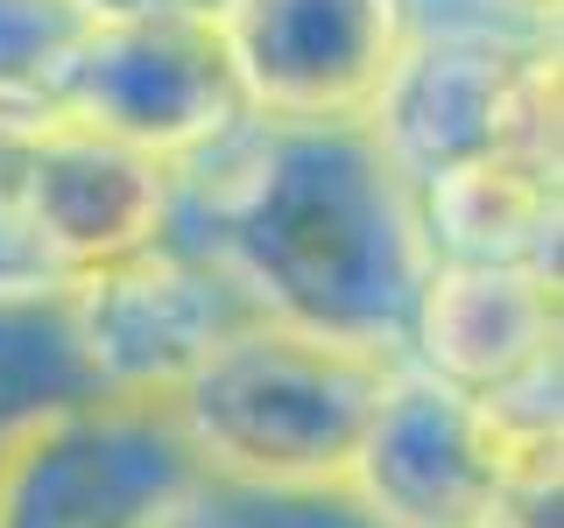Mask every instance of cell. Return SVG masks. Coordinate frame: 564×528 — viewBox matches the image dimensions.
Instances as JSON below:
<instances>
[{"mask_svg": "<svg viewBox=\"0 0 564 528\" xmlns=\"http://www.w3.org/2000/svg\"><path fill=\"white\" fill-rule=\"evenodd\" d=\"M198 458L163 402H99L8 437L0 528H170Z\"/></svg>", "mask_w": 564, "mask_h": 528, "instance_id": "4", "label": "cell"}, {"mask_svg": "<svg viewBox=\"0 0 564 528\" xmlns=\"http://www.w3.org/2000/svg\"><path fill=\"white\" fill-rule=\"evenodd\" d=\"M416 219L431 261L473 268H557L564 233V163L480 155L416 184Z\"/></svg>", "mask_w": 564, "mask_h": 528, "instance_id": "11", "label": "cell"}, {"mask_svg": "<svg viewBox=\"0 0 564 528\" xmlns=\"http://www.w3.org/2000/svg\"><path fill=\"white\" fill-rule=\"evenodd\" d=\"M85 35L93 14L78 0H0V134H29L64 113V78Z\"/></svg>", "mask_w": 564, "mask_h": 528, "instance_id": "13", "label": "cell"}, {"mask_svg": "<svg viewBox=\"0 0 564 528\" xmlns=\"http://www.w3.org/2000/svg\"><path fill=\"white\" fill-rule=\"evenodd\" d=\"M254 317L205 254L170 240L70 282V324L106 402H170Z\"/></svg>", "mask_w": 564, "mask_h": 528, "instance_id": "6", "label": "cell"}, {"mask_svg": "<svg viewBox=\"0 0 564 528\" xmlns=\"http://www.w3.org/2000/svg\"><path fill=\"white\" fill-rule=\"evenodd\" d=\"M64 120L176 169L226 128H240L247 106L219 29L184 14V22H93L64 78Z\"/></svg>", "mask_w": 564, "mask_h": 528, "instance_id": "7", "label": "cell"}, {"mask_svg": "<svg viewBox=\"0 0 564 528\" xmlns=\"http://www.w3.org/2000/svg\"><path fill=\"white\" fill-rule=\"evenodd\" d=\"M557 113H564L557 35L416 29L395 78L381 85L375 113H367V134L416 190L458 163H480V155L564 163Z\"/></svg>", "mask_w": 564, "mask_h": 528, "instance_id": "3", "label": "cell"}, {"mask_svg": "<svg viewBox=\"0 0 564 528\" xmlns=\"http://www.w3.org/2000/svg\"><path fill=\"white\" fill-rule=\"evenodd\" d=\"M240 106L269 128H367L410 50V0H219Z\"/></svg>", "mask_w": 564, "mask_h": 528, "instance_id": "5", "label": "cell"}, {"mask_svg": "<svg viewBox=\"0 0 564 528\" xmlns=\"http://www.w3.org/2000/svg\"><path fill=\"white\" fill-rule=\"evenodd\" d=\"M64 268L35 240L22 198H14V134H0V289H64Z\"/></svg>", "mask_w": 564, "mask_h": 528, "instance_id": "16", "label": "cell"}, {"mask_svg": "<svg viewBox=\"0 0 564 528\" xmlns=\"http://www.w3.org/2000/svg\"><path fill=\"white\" fill-rule=\"evenodd\" d=\"M170 246H191L275 324L402 360L431 275L416 190L367 128H269L247 113L170 169Z\"/></svg>", "mask_w": 564, "mask_h": 528, "instance_id": "1", "label": "cell"}, {"mask_svg": "<svg viewBox=\"0 0 564 528\" xmlns=\"http://www.w3.org/2000/svg\"><path fill=\"white\" fill-rule=\"evenodd\" d=\"M170 528H375L339 486L325 493H254V486H219L198 480Z\"/></svg>", "mask_w": 564, "mask_h": 528, "instance_id": "14", "label": "cell"}, {"mask_svg": "<svg viewBox=\"0 0 564 528\" xmlns=\"http://www.w3.org/2000/svg\"><path fill=\"white\" fill-rule=\"evenodd\" d=\"M0 451H8V437H0Z\"/></svg>", "mask_w": 564, "mask_h": 528, "instance_id": "19", "label": "cell"}, {"mask_svg": "<svg viewBox=\"0 0 564 528\" xmlns=\"http://www.w3.org/2000/svg\"><path fill=\"white\" fill-rule=\"evenodd\" d=\"M516 14H529V22H551L557 29V0H508Z\"/></svg>", "mask_w": 564, "mask_h": 528, "instance_id": "18", "label": "cell"}, {"mask_svg": "<svg viewBox=\"0 0 564 528\" xmlns=\"http://www.w3.org/2000/svg\"><path fill=\"white\" fill-rule=\"evenodd\" d=\"M93 22H184V14H198L212 22L219 14V0H78Z\"/></svg>", "mask_w": 564, "mask_h": 528, "instance_id": "17", "label": "cell"}, {"mask_svg": "<svg viewBox=\"0 0 564 528\" xmlns=\"http://www.w3.org/2000/svg\"><path fill=\"white\" fill-rule=\"evenodd\" d=\"M14 198L70 282L170 233V169L64 113L14 134Z\"/></svg>", "mask_w": 564, "mask_h": 528, "instance_id": "9", "label": "cell"}, {"mask_svg": "<svg viewBox=\"0 0 564 528\" xmlns=\"http://www.w3.org/2000/svg\"><path fill=\"white\" fill-rule=\"evenodd\" d=\"M402 360L458 395L536 374L564 360V289L557 268H473V261H431L402 331Z\"/></svg>", "mask_w": 564, "mask_h": 528, "instance_id": "10", "label": "cell"}, {"mask_svg": "<svg viewBox=\"0 0 564 528\" xmlns=\"http://www.w3.org/2000/svg\"><path fill=\"white\" fill-rule=\"evenodd\" d=\"M501 458L480 402L395 360L346 465V501L375 528H480Z\"/></svg>", "mask_w": 564, "mask_h": 528, "instance_id": "8", "label": "cell"}, {"mask_svg": "<svg viewBox=\"0 0 564 528\" xmlns=\"http://www.w3.org/2000/svg\"><path fill=\"white\" fill-rule=\"evenodd\" d=\"M480 528H564V458H501Z\"/></svg>", "mask_w": 564, "mask_h": 528, "instance_id": "15", "label": "cell"}, {"mask_svg": "<svg viewBox=\"0 0 564 528\" xmlns=\"http://www.w3.org/2000/svg\"><path fill=\"white\" fill-rule=\"evenodd\" d=\"M388 366H395L388 352L254 317L163 409L184 451L198 458V480L254 493H325L346 486Z\"/></svg>", "mask_w": 564, "mask_h": 528, "instance_id": "2", "label": "cell"}, {"mask_svg": "<svg viewBox=\"0 0 564 528\" xmlns=\"http://www.w3.org/2000/svg\"><path fill=\"white\" fill-rule=\"evenodd\" d=\"M99 374L85 366L64 289H0V437H22L50 416L99 409Z\"/></svg>", "mask_w": 564, "mask_h": 528, "instance_id": "12", "label": "cell"}]
</instances>
